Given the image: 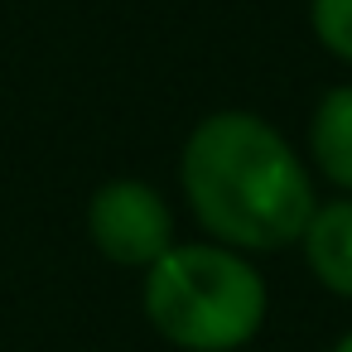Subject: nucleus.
I'll list each match as a JSON object with an SVG mask.
<instances>
[{
  "label": "nucleus",
  "mask_w": 352,
  "mask_h": 352,
  "mask_svg": "<svg viewBox=\"0 0 352 352\" xmlns=\"http://www.w3.org/2000/svg\"><path fill=\"white\" fill-rule=\"evenodd\" d=\"M179 184L198 227L232 251L294 246L318 208L309 164L256 111L203 116L184 140Z\"/></svg>",
  "instance_id": "f257e3e1"
},
{
  "label": "nucleus",
  "mask_w": 352,
  "mask_h": 352,
  "mask_svg": "<svg viewBox=\"0 0 352 352\" xmlns=\"http://www.w3.org/2000/svg\"><path fill=\"white\" fill-rule=\"evenodd\" d=\"M265 280L222 241H174L145 270V318L184 352H236L265 323Z\"/></svg>",
  "instance_id": "f03ea898"
},
{
  "label": "nucleus",
  "mask_w": 352,
  "mask_h": 352,
  "mask_svg": "<svg viewBox=\"0 0 352 352\" xmlns=\"http://www.w3.org/2000/svg\"><path fill=\"white\" fill-rule=\"evenodd\" d=\"M87 232L107 261L150 270L174 246V212L160 188L140 179H111L87 203Z\"/></svg>",
  "instance_id": "7ed1b4c3"
},
{
  "label": "nucleus",
  "mask_w": 352,
  "mask_h": 352,
  "mask_svg": "<svg viewBox=\"0 0 352 352\" xmlns=\"http://www.w3.org/2000/svg\"><path fill=\"white\" fill-rule=\"evenodd\" d=\"M299 246H304V261H309L314 280L323 289L352 299V193L318 203Z\"/></svg>",
  "instance_id": "20e7f679"
},
{
  "label": "nucleus",
  "mask_w": 352,
  "mask_h": 352,
  "mask_svg": "<svg viewBox=\"0 0 352 352\" xmlns=\"http://www.w3.org/2000/svg\"><path fill=\"white\" fill-rule=\"evenodd\" d=\"M309 160L333 188L352 193V82L318 97L309 121Z\"/></svg>",
  "instance_id": "39448f33"
},
{
  "label": "nucleus",
  "mask_w": 352,
  "mask_h": 352,
  "mask_svg": "<svg viewBox=\"0 0 352 352\" xmlns=\"http://www.w3.org/2000/svg\"><path fill=\"white\" fill-rule=\"evenodd\" d=\"M309 25L333 58L352 63V0H309Z\"/></svg>",
  "instance_id": "423d86ee"
},
{
  "label": "nucleus",
  "mask_w": 352,
  "mask_h": 352,
  "mask_svg": "<svg viewBox=\"0 0 352 352\" xmlns=\"http://www.w3.org/2000/svg\"><path fill=\"white\" fill-rule=\"evenodd\" d=\"M333 352H352V333H342V338L333 342Z\"/></svg>",
  "instance_id": "0eeeda50"
}]
</instances>
